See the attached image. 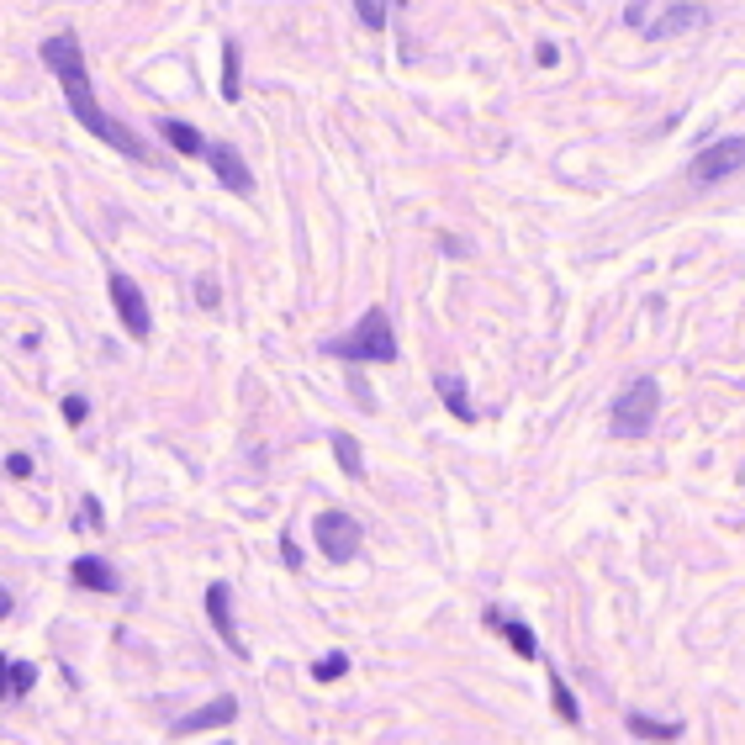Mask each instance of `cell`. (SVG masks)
<instances>
[{"label":"cell","instance_id":"1","mask_svg":"<svg viewBox=\"0 0 745 745\" xmlns=\"http://www.w3.org/2000/svg\"><path fill=\"white\" fill-rule=\"evenodd\" d=\"M43 63L59 74L63 101H69L74 122H85V132H95L106 149H117V154H127V159H149L143 138H138L132 127L117 122L111 111H101V106H95L91 74H85V53H80V37H74V32H59V37H48V43H43Z\"/></svg>","mask_w":745,"mask_h":745},{"label":"cell","instance_id":"2","mask_svg":"<svg viewBox=\"0 0 745 745\" xmlns=\"http://www.w3.org/2000/svg\"><path fill=\"white\" fill-rule=\"evenodd\" d=\"M328 360H349V365H392L397 360V334H392V312L371 307L343 339L323 343Z\"/></svg>","mask_w":745,"mask_h":745},{"label":"cell","instance_id":"3","mask_svg":"<svg viewBox=\"0 0 745 745\" xmlns=\"http://www.w3.org/2000/svg\"><path fill=\"white\" fill-rule=\"evenodd\" d=\"M655 412H661V386L655 375H634L614 397V412H608V429L619 439H645L655 429Z\"/></svg>","mask_w":745,"mask_h":745},{"label":"cell","instance_id":"4","mask_svg":"<svg viewBox=\"0 0 745 745\" xmlns=\"http://www.w3.org/2000/svg\"><path fill=\"white\" fill-rule=\"evenodd\" d=\"M740 169H745V138H719L709 149H698V159L687 164V180L698 190H709V186H724Z\"/></svg>","mask_w":745,"mask_h":745},{"label":"cell","instance_id":"5","mask_svg":"<svg viewBox=\"0 0 745 745\" xmlns=\"http://www.w3.org/2000/svg\"><path fill=\"white\" fill-rule=\"evenodd\" d=\"M312 534H317V550L334 560V566H349V560L360 556V539H365V528H360V518H349V513H339V508H328V513H317V524H312Z\"/></svg>","mask_w":745,"mask_h":745},{"label":"cell","instance_id":"6","mask_svg":"<svg viewBox=\"0 0 745 745\" xmlns=\"http://www.w3.org/2000/svg\"><path fill=\"white\" fill-rule=\"evenodd\" d=\"M106 291H111V307H117V317H122L127 339H149L154 334V312H149V302H143V291H138V280L122 276V270H111L106 276Z\"/></svg>","mask_w":745,"mask_h":745},{"label":"cell","instance_id":"7","mask_svg":"<svg viewBox=\"0 0 745 745\" xmlns=\"http://www.w3.org/2000/svg\"><path fill=\"white\" fill-rule=\"evenodd\" d=\"M207 164H212V175H218L222 190H233V196H254V169L244 164V154L233 149V143H207Z\"/></svg>","mask_w":745,"mask_h":745},{"label":"cell","instance_id":"8","mask_svg":"<svg viewBox=\"0 0 745 745\" xmlns=\"http://www.w3.org/2000/svg\"><path fill=\"white\" fill-rule=\"evenodd\" d=\"M207 619H212L222 645L238 655V661H248V645H244V634H238V624H233V587H227V582H212V587H207Z\"/></svg>","mask_w":745,"mask_h":745},{"label":"cell","instance_id":"9","mask_svg":"<svg viewBox=\"0 0 745 745\" xmlns=\"http://www.w3.org/2000/svg\"><path fill=\"white\" fill-rule=\"evenodd\" d=\"M233 719H238V698H212V703L190 709L186 719H175L169 730H175V735H201V730H227Z\"/></svg>","mask_w":745,"mask_h":745},{"label":"cell","instance_id":"10","mask_svg":"<svg viewBox=\"0 0 745 745\" xmlns=\"http://www.w3.org/2000/svg\"><path fill=\"white\" fill-rule=\"evenodd\" d=\"M703 27V5H692V0H672L666 11H661V22H645V37H682V32Z\"/></svg>","mask_w":745,"mask_h":745},{"label":"cell","instance_id":"11","mask_svg":"<svg viewBox=\"0 0 745 745\" xmlns=\"http://www.w3.org/2000/svg\"><path fill=\"white\" fill-rule=\"evenodd\" d=\"M487 629H497V634H508V645L518 655H528V661H539V640H534V629L518 619H508L502 608H487Z\"/></svg>","mask_w":745,"mask_h":745},{"label":"cell","instance_id":"12","mask_svg":"<svg viewBox=\"0 0 745 745\" xmlns=\"http://www.w3.org/2000/svg\"><path fill=\"white\" fill-rule=\"evenodd\" d=\"M69 576H74L80 587H91V592H122V582H117V571H111L106 560H95V556H80L74 566H69Z\"/></svg>","mask_w":745,"mask_h":745},{"label":"cell","instance_id":"13","mask_svg":"<svg viewBox=\"0 0 745 745\" xmlns=\"http://www.w3.org/2000/svg\"><path fill=\"white\" fill-rule=\"evenodd\" d=\"M434 392L444 397V407H450V412H455L460 423H476V407H470V392H466V381H460L455 371H439V375H434Z\"/></svg>","mask_w":745,"mask_h":745},{"label":"cell","instance_id":"14","mask_svg":"<svg viewBox=\"0 0 745 745\" xmlns=\"http://www.w3.org/2000/svg\"><path fill=\"white\" fill-rule=\"evenodd\" d=\"M159 138H164L175 154H186V159H201V154H207V138H201V132H196L190 122H175V117H164V122H159Z\"/></svg>","mask_w":745,"mask_h":745},{"label":"cell","instance_id":"15","mask_svg":"<svg viewBox=\"0 0 745 745\" xmlns=\"http://www.w3.org/2000/svg\"><path fill=\"white\" fill-rule=\"evenodd\" d=\"M629 724V735H640V740H682V719H651V714H629L624 719Z\"/></svg>","mask_w":745,"mask_h":745},{"label":"cell","instance_id":"16","mask_svg":"<svg viewBox=\"0 0 745 745\" xmlns=\"http://www.w3.org/2000/svg\"><path fill=\"white\" fill-rule=\"evenodd\" d=\"M244 95V48L227 37L222 43V101H238Z\"/></svg>","mask_w":745,"mask_h":745},{"label":"cell","instance_id":"17","mask_svg":"<svg viewBox=\"0 0 745 745\" xmlns=\"http://www.w3.org/2000/svg\"><path fill=\"white\" fill-rule=\"evenodd\" d=\"M328 444H334V460H339L343 476H349V481H360V476H365V455H360V439H354V434H334Z\"/></svg>","mask_w":745,"mask_h":745},{"label":"cell","instance_id":"18","mask_svg":"<svg viewBox=\"0 0 745 745\" xmlns=\"http://www.w3.org/2000/svg\"><path fill=\"white\" fill-rule=\"evenodd\" d=\"M550 698H556V714L566 724H582V709H576V698H571V687H566V677H560L556 666H550Z\"/></svg>","mask_w":745,"mask_h":745},{"label":"cell","instance_id":"19","mask_svg":"<svg viewBox=\"0 0 745 745\" xmlns=\"http://www.w3.org/2000/svg\"><path fill=\"white\" fill-rule=\"evenodd\" d=\"M32 687H37V666L32 661H11V692L5 698H27Z\"/></svg>","mask_w":745,"mask_h":745},{"label":"cell","instance_id":"20","mask_svg":"<svg viewBox=\"0 0 745 745\" xmlns=\"http://www.w3.org/2000/svg\"><path fill=\"white\" fill-rule=\"evenodd\" d=\"M343 672H349V655H343V651L323 655V661H317V666H312V677H317V682H339Z\"/></svg>","mask_w":745,"mask_h":745},{"label":"cell","instance_id":"21","mask_svg":"<svg viewBox=\"0 0 745 745\" xmlns=\"http://www.w3.org/2000/svg\"><path fill=\"white\" fill-rule=\"evenodd\" d=\"M74 528H80V534H101V502H95V497H85V502H80Z\"/></svg>","mask_w":745,"mask_h":745},{"label":"cell","instance_id":"22","mask_svg":"<svg viewBox=\"0 0 745 745\" xmlns=\"http://www.w3.org/2000/svg\"><path fill=\"white\" fill-rule=\"evenodd\" d=\"M354 11H360V22H365V27H386V5H381V0H354Z\"/></svg>","mask_w":745,"mask_h":745},{"label":"cell","instance_id":"23","mask_svg":"<svg viewBox=\"0 0 745 745\" xmlns=\"http://www.w3.org/2000/svg\"><path fill=\"white\" fill-rule=\"evenodd\" d=\"M85 412H91V402H85V397H63V423H69V429H80V423H85Z\"/></svg>","mask_w":745,"mask_h":745},{"label":"cell","instance_id":"24","mask_svg":"<svg viewBox=\"0 0 745 745\" xmlns=\"http://www.w3.org/2000/svg\"><path fill=\"white\" fill-rule=\"evenodd\" d=\"M196 302H201V307H218V302H222V291H218V280H207V276L196 280Z\"/></svg>","mask_w":745,"mask_h":745},{"label":"cell","instance_id":"25","mask_svg":"<svg viewBox=\"0 0 745 745\" xmlns=\"http://www.w3.org/2000/svg\"><path fill=\"white\" fill-rule=\"evenodd\" d=\"M280 560H285V566H291V571H302V550H296V539H291V534H285V539H280Z\"/></svg>","mask_w":745,"mask_h":745},{"label":"cell","instance_id":"26","mask_svg":"<svg viewBox=\"0 0 745 745\" xmlns=\"http://www.w3.org/2000/svg\"><path fill=\"white\" fill-rule=\"evenodd\" d=\"M5 470H11L16 481H27V476H32V455H11V460H5Z\"/></svg>","mask_w":745,"mask_h":745},{"label":"cell","instance_id":"27","mask_svg":"<svg viewBox=\"0 0 745 745\" xmlns=\"http://www.w3.org/2000/svg\"><path fill=\"white\" fill-rule=\"evenodd\" d=\"M5 692H11V655H0V703H5Z\"/></svg>","mask_w":745,"mask_h":745},{"label":"cell","instance_id":"28","mask_svg":"<svg viewBox=\"0 0 745 745\" xmlns=\"http://www.w3.org/2000/svg\"><path fill=\"white\" fill-rule=\"evenodd\" d=\"M5 614H11V592L0 587V619H5Z\"/></svg>","mask_w":745,"mask_h":745},{"label":"cell","instance_id":"29","mask_svg":"<svg viewBox=\"0 0 745 745\" xmlns=\"http://www.w3.org/2000/svg\"><path fill=\"white\" fill-rule=\"evenodd\" d=\"M397 5H407V0H397Z\"/></svg>","mask_w":745,"mask_h":745}]
</instances>
